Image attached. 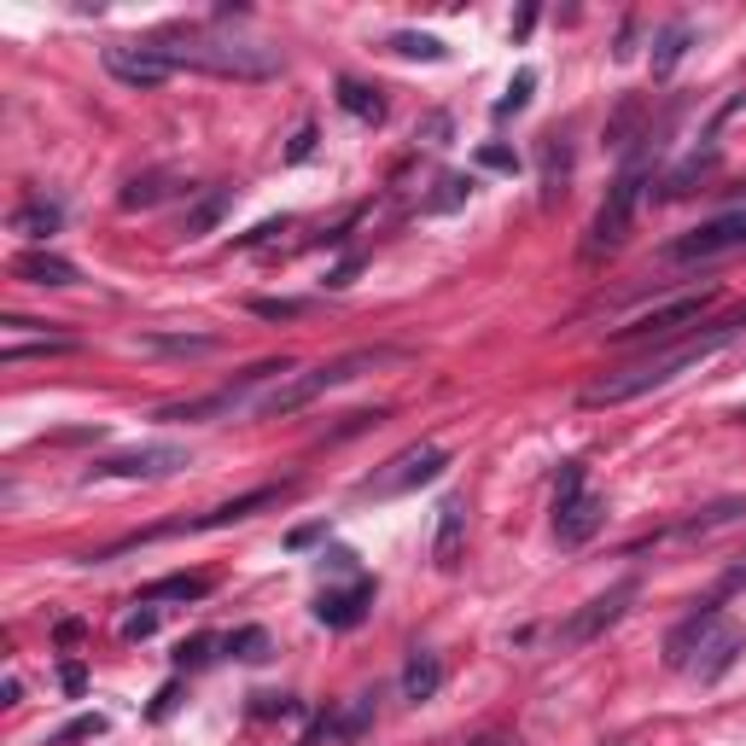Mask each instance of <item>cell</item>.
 Returning <instances> with one entry per match:
<instances>
[{
    "mask_svg": "<svg viewBox=\"0 0 746 746\" xmlns=\"http://www.w3.org/2000/svg\"><path fill=\"white\" fill-rule=\"evenodd\" d=\"M210 595V578H198V571H176V578H158L146 583L134 606H158V601H205Z\"/></svg>",
    "mask_w": 746,
    "mask_h": 746,
    "instance_id": "obj_20",
    "label": "cell"
},
{
    "mask_svg": "<svg viewBox=\"0 0 746 746\" xmlns=\"http://www.w3.org/2000/svg\"><path fill=\"white\" fill-rule=\"evenodd\" d=\"M286 373H292V362H286V356H275V362H257V368H245L240 380L233 385H222V392H210V397H193V402H169V409L158 414V420H216V414H240V409H251L245 402V392L251 385H263V380H286Z\"/></svg>",
    "mask_w": 746,
    "mask_h": 746,
    "instance_id": "obj_8",
    "label": "cell"
},
{
    "mask_svg": "<svg viewBox=\"0 0 746 746\" xmlns=\"http://www.w3.org/2000/svg\"><path fill=\"white\" fill-rule=\"evenodd\" d=\"M82 735H106V718H76V723L59 735V746H64V741H82Z\"/></svg>",
    "mask_w": 746,
    "mask_h": 746,
    "instance_id": "obj_39",
    "label": "cell"
},
{
    "mask_svg": "<svg viewBox=\"0 0 746 746\" xmlns=\"http://www.w3.org/2000/svg\"><path fill=\"white\" fill-rule=\"evenodd\" d=\"M741 653H746V630H741V624H729V618H723L718 630L706 636V648L694 653L688 676H694V683H723V676L741 665Z\"/></svg>",
    "mask_w": 746,
    "mask_h": 746,
    "instance_id": "obj_13",
    "label": "cell"
},
{
    "mask_svg": "<svg viewBox=\"0 0 746 746\" xmlns=\"http://www.w3.org/2000/svg\"><path fill=\"white\" fill-rule=\"evenodd\" d=\"M461 542H467V502L449 496L444 507H437V542H432L437 571H455V560H461Z\"/></svg>",
    "mask_w": 746,
    "mask_h": 746,
    "instance_id": "obj_17",
    "label": "cell"
},
{
    "mask_svg": "<svg viewBox=\"0 0 746 746\" xmlns=\"http://www.w3.org/2000/svg\"><path fill=\"white\" fill-rule=\"evenodd\" d=\"M315 141H321V134H315V123H303V129L292 134V146H286V164H303V158H310V152H315Z\"/></svg>",
    "mask_w": 746,
    "mask_h": 746,
    "instance_id": "obj_35",
    "label": "cell"
},
{
    "mask_svg": "<svg viewBox=\"0 0 746 746\" xmlns=\"http://www.w3.org/2000/svg\"><path fill=\"white\" fill-rule=\"evenodd\" d=\"M636 595H641V583H636V578L613 583L606 595H595L589 606H578V613L560 624V630H554V648H566V653H571V648H589V641H601L624 613H630V601H636Z\"/></svg>",
    "mask_w": 746,
    "mask_h": 746,
    "instance_id": "obj_7",
    "label": "cell"
},
{
    "mask_svg": "<svg viewBox=\"0 0 746 746\" xmlns=\"http://www.w3.org/2000/svg\"><path fill=\"white\" fill-rule=\"evenodd\" d=\"M233 210V186H210L205 198H198L193 210H186V222H181V240H205V233L222 222V216Z\"/></svg>",
    "mask_w": 746,
    "mask_h": 746,
    "instance_id": "obj_22",
    "label": "cell"
},
{
    "mask_svg": "<svg viewBox=\"0 0 746 746\" xmlns=\"http://www.w3.org/2000/svg\"><path fill=\"white\" fill-rule=\"evenodd\" d=\"M397 362H409V350H402V345H368V350L333 356V362H315V368H303V373H286L275 392L251 402V414H298V409H310L315 397H327V392H338V385L362 380V373H373V368H397Z\"/></svg>",
    "mask_w": 746,
    "mask_h": 746,
    "instance_id": "obj_2",
    "label": "cell"
},
{
    "mask_svg": "<svg viewBox=\"0 0 746 746\" xmlns=\"http://www.w3.org/2000/svg\"><path fill=\"white\" fill-rule=\"evenodd\" d=\"M735 589H746V560H741V566H729V571H723V583H718V595H711V601L735 595Z\"/></svg>",
    "mask_w": 746,
    "mask_h": 746,
    "instance_id": "obj_40",
    "label": "cell"
},
{
    "mask_svg": "<svg viewBox=\"0 0 746 746\" xmlns=\"http://www.w3.org/2000/svg\"><path fill=\"white\" fill-rule=\"evenodd\" d=\"M99 64L123 82V88H164L169 76H176V64H169L164 53H158V41H111L106 53H99Z\"/></svg>",
    "mask_w": 746,
    "mask_h": 746,
    "instance_id": "obj_12",
    "label": "cell"
},
{
    "mask_svg": "<svg viewBox=\"0 0 746 746\" xmlns=\"http://www.w3.org/2000/svg\"><path fill=\"white\" fill-rule=\"evenodd\" d=\"M71 350H76V338L47 333L41 345H7V350H0V362H7V368H19V362H36V356H71Z\"/></svg>",
    "mask_w": 746,
    "mask_h": 746,
    "instance_id": "obj_29",
    "label": "cell"
},
{
    "mask_svg": "<svg viewBox=\"0 0 746 746\" xmlns=\"http://www.w3.org/2000/svg\"><path fill=\"white\" fill-rule=\"evenodd\" d=\"M531 88H537V71L525 64V71H519L514 82H507V94L496 99V111H490V117H496V123H507L514 111H525V99H531Z\"/></svg>",
    "mask_w": 746,
    "mask_h": 746,
    "instance_id": "obj_31",
    "label": "cell"
},
{
    "mask_svg": "<svg viewBox=\"0 0 746 746\" xmlns=\"http://www.w3.org/2000/svg\"><path fill=\"white\" fill-rule=\"evenodd\" d=\"M356 268H362V257H350V263H338L333 275H327V286H350L356 280Z\"/></svg>",
    "mask_w": 746,
    "mask_h": 746,
    "instance_id": "obj_42",
    "label": "cell"
},
{
    "mask_svg": "<svg viewBox=\"0 0 746 746\" xmlns=\"http://www.w3.org/2000/svg\"><path fill=\"white\" fill-rule=\"evenodd\" d=\"M222 653H228V659H245V665H263V659L275 653V641H268L263 624H240V630L222 636Z\"/></svg>",
    "mask_w": 746,
    "mask_h": 746,
    "instance_id": "obj_25",
    "label": "cell"
},
{
    "mask_svg": "<svg viewBox=\"0 0 746 746\" xmlns=\"http://www.w3.org/2000/svg\"><path fill=\"white\" fill-rule=\"evenodd\" d=\"M741 333H746V321H741V315H729V321H706V327H694L688 338H676V345H665L659 356H641V362H630V368H618V373H606V380H595V385L583 392V402H589V409L636 402V397L659 392V385L683 380L688 368L711 362V356H718L723 345H735Z\"/></svg>",
    "mask_w": 746,
    "mask_h": 746,
    "instance_id": "obj_1",
    "label": "cell"
},
{
    "mask_svg": "<svg viewBox=\"0 0 746 746\" xmlns=\"http://www.w3.org/2000/svg\"><path fill=\"white\" fill-rule=\"evenodd\" d=\"M479 164H484V169H507V176L519 169V158H514L507 146H484V152H479Z\"/></svg>",
    "mask_w": 746,
    "mask_h": 746,
    "instance_id": "obj_38",
    "label": "cell"
},
{
    "mask_svg": "<svg viewBox=\"0 0 746 746\" xmlns=\"http://www.w3.org/2000/svg\"><path fill=\"white\" fill-rule=\"evenodd\" d=\"M12 275H19L24 286H76L82 268L71 257H59V251H24V257L12 263Z\"/></svg>",
    "mask_w": 746,
    "mask_h": 746,
    "instance_id": "obj_16",
    "label": "cell"
},
{
    "mask_svg": "<svg viewBox=\"0 0 746 746\" xmlns=\"http://www.w3.org/2000/svg\"><path fill=\"white\" fill-rule=\"evenodd\" d=\"M718 624H723V606H718V601H700V606H694V613L665 636V665H671V671H688L694 653L706 648V636L718 630Z\"/></svg>",
    "mask_w": 746,
    "mask_h": 746,
    "instance_id": "obj_15",
    "label": "cell"
},
{
    "mask_svg": "<svg viewBox=\"0 0 746 746\" xmlns=\"http://www.w3.org/2000/svg\"><path fill=\"white\" fill-rule=\"evenodd\" d=\"M437 688H444V659L426 653V648H414L409 665H402V700L426 706V700H437Z\"/></svg>",
    "mask_w": 746,
    "mask_h": 746,
    "instance_id": "obj_18",
    "label": "cell"
},
{
    "mask_svg": "<svg viewBox=\"0 0 746 746\" xmlns=\"http://www.w3.org/2000/svg\"><path fill=\"white\" fill-rule=\"evenodd\" d=\"M385 47H392L397 59H426V64H444L449 59V47L437 41V36H426V29H397Z\"/></svg>",
    "mask_w": 746,
    "mask_h": 746,
    "instance_id": "obj_27",
    "label": "cell"
},
{
    "mask_svg": "<svg viewBox=\"0 0 746 746\" xmlns=\"http://www.w3.org/2000/svg\"><path fill=\"white\" fill-rule=\"evenodd\" d=\"M688 41H694L688 24H665V29H659V36H653V76H671L676 64H683Z\"/></svg>",
    "mask_w": 746,
    "mask_h": 746,
    "instance_id": "obj_26",
    "label": "cell"
},
{
    "mask_svg": "<svg viewBox=\"0 0 746 746\" xmlns=\"http://www.w3.org/2000/svg\"><path fill=\"white\" fill-rule=\"evenodd\" d=\"M321 531H327V525H298V531H292V537H286V542H292V549H310V542H315Z\"/></svg>",
    "mask_w": 746,
    "mask_h": 746,
    "instance_id": "obj_43",
    "label": "cell"
},
{
    "mask_svg": "<svg viewBox=\"0 0 746 746\" xmlns=\"http://www.w3.org/2000/svg\"><path fill=\"white\" fill-rule=\"evenodd\" d=\"M251 711H257V718H298V700H292V694H257V706H251Z\"/></svg>",
    "mask_w": 746,
    "mask_h": 746,
    "instance_id": "obj_34",
    "label": "cell"
},
{
    "mask_svg": "<svg viewBox=\"0 0 746 746\" xmlns=\"http://www.w3.org/2000/svg\"><path fill=\"white\" fill-rule=\"evenodd\" d=\"M158 53L176 71H205V76H228V82H268L286 64L275 47L263 41H222V36H181V41H158Z\"/></svg>",
    "mask_w": 746,
    "mask_h": 746,
    "instance_id": "obj_3",
    "label": "cell"
},
{
    "mask_svg": "<svg viewBox=\"0 0 746 746\" xmlns=\"http://www.w3.org/2000/svg\"><path fill=\"white\" fill-rule=\"evenodd\" d=\"M134 345L158 350V356H210V350H222V338H210V333H141Z\"/></svg>",
    "mask_w": 746,
    "mask_h": 746,
    "instance_id": "obj_23",
    "label": "cell"
},
{
    "mask_svg": "<svg viewBox=\"0 0 746 746\" xmlns=\"http://www.w3.org/2000/svg\"><path fill=\"white\" fill-rule=\"evenodd\" d=\"M711 303H718V286L688 292V298H671V303H659V310H648V315H636V321H624V327H613V338H618V345H641V338H676L683 327H700Z\"/></svg>",
    "mask_w": 746,
    "mask_h": 746,
    "instance_id": "obj_9",
    "label": "cell"
},
{
    "mask_svg": "<svg viewBox=\"0 0 746 746\" xmlns=\"http://www.w3.org/2000/svg\"><path fill=\"white\" fill-rule=\"evenodd\" d=\"M216 648H222V636H193V641H181L176 648V665L181 671H198V665H210Z\"/></svg>",
    "mask_w": 746,
    "mask_h": 746,
    "instance_id": "obj_33",
    "label": "cell"
},
{
    "mask_svg": "<svg viewBox=\"0 0 746 746\" xmlns=\"http://www.w3.org/2000/svg\"><path fill=\"white\" fill-rule=\"evenodd\" d=\"M368 606H373V578L362 571V578H350L345 589H321L315 618L327 624V630H356V624L368 618Z\"/></svg>",
    "mask_w": 746,
    "mask_h": 746,
    "instance_id": "obj_14",
    "label": "cell"
},
{
    "mask_svg": "<svg viewBox=\"0 0 746 746\" xmlns=\"http://www.w3.org/2000/svg\"><path fill=\"white\" fill-rule=\"evenodd\" d=\"M601 525H606V502L583 490V461H566L554 484V542L560 549H583Z\"/></svg>",
    "mask_w": 746,
    "mask_h": 746,
    "instance_id": "obj_4",
    "label": "cell"
},
{
    "mask_svg": "<svg viewBox=\"0 0 746 746\" xmlns=\"http://www.w3.org/2000/svg\"><path fill=\"white\" fill-rule=\"evenodd\" d=\"M176 700H181V688L169 683V688L158 694V700H152V718H169V711H176Z\"/></svg>",
    "mask_w": 746,
    "mask_h": 746,
    "instance_id": "obj_41",
    "label": "cell"
},
{
    "mask_svg": "<svg viewBox=\"0 0 746 746\" xmlns=\"http://www.w3.org/2000/svg\"><path fill=\"white\" fill-rule=\"evenodd\" d=\"M735 251H746V205L676 233L665 245V263H718V257H735Z\"/></svg>",
    "mask_w": 746,
    "mask_h": 746,
    "instance_id": "obj_6",
    "label": "cell"
},
{
    "mask_svg": "<svg viewBox=\"0 0 746 746\" xmlns=\"http://www.w3.org/2000/svg\"><path fill=\"white\" fill-rule=\"evenodd\" d=\"M152 630H158V613H152V606H146V613H129V618H123V636H129V641H141V636H152Z\"/></svg>",
    "mask_w": 746,
    "mask_h": 746,
    "instance_id": "obj_36",
    "label": "cell"
},
{
    "mask_svg": "<svg viewBox=\"0 0 746 746\" xmlns=\"http://www.w3.org/2000/svg\"><path fill=\"white\" fill-rule=\"evenodd\" d=\"M444 467H449V449L414 444V449H402L385 472H373V479L356 484V496H402V490H420V484L444 479Z\"/></svg>",
    "mask_w": 746,
    "mask_h": 746,
    "instance_id": "obj_10",
    "label": "cell"
},
{
    "mask_svg": "<svg viewBox=\"0 0 746 746\" xmlns=\"http://www.w3.org/2000/svg\"><path fill=\"white\" fill-rule=\"evenodd\" d=\"M193 455L181 444H134V449H117V455H99L88 467V484L94 479H169V472H181Z\"/></svg>",
    "mask_w": 746,
    "mask_h": 746,
    "instance_id": "obj_11",
    "label": "cell"
},
{
    "mask_svg": "<svg viewBox=\"0 0 746 746\" xmlns=\"http://www.w3.org/2000/svg\"><path fill=\"white\" fill-rule=\"evenodd\" d=\"M315 303L310 298H251V315H263V321H303Z\"/></svg>",
    "mask_w": 746,
    "mask_h": 746,
    "instance_id": "obj_32",
    "label": "cell"
},
{
    "mask_svg": "<svg viewBox=\"0 0 746 746\" xmlns=\"http://www.w3.org/2000/svg\"><path fill=\"white\" fill-rule=\"evenodd\" d=\"M59 688L64 694H82V688H88V671H82L76 659H64V665H59Z\"/></svg>",
    "mask_w": 746,
    "mask_h": 746,
    "instance_id": "obj_37",
    "label": "cell"
},
{
    "mask_svg": "<svg viewBox=\"0 0 746 746\" xmlns=\"http://www.w3.org/2000/svg\"><path fill=\"white\" fill-rule=\"evenodd\" d=\"M741 519H746V496H723V502L700 507V514H694V519H683L671 537H683V542H700V537L723 531V525H741Z\"/></svg>",
    "mask_w": 746,
    "mask_h": 746,
    "instance_id": "obj_19",
    "label": "cell"
},
{
    "mask_svg": "<svg viewBox=\"0 0 746 746\" xmlns=\"http://www.w3.org/2000/svg\"><path fill=\"white\" fill-rule=\"evenodd\" d=\"M467 198H472V176H437V193L426 198V210L444 216V210H455V205H467Z\"/></svg>",
    "mask_w": 746,
    "mask_h": 746,
    "instance_id": "obj_30",
    "label": "cell"
},
{
    "mask_svg": "<svg viewBox=\"0 0 746 746\" xmlns=\"http://www.w3.org/2000/svg\"><path fill=\"white\" fill-rule=\"evenodd\" d=\"M338 106H345L350 117H362V123H380L385 117V99H380V88H368V82H338Z\"/></svg>",
    "mask_w": 746,
    "mask_h": 746,
    "instance_id": "obj_28",
    "label": "cell"
},
{
    "mask_svg": "<svg viewBox=\"0 0 746 746\" xmlns=\"http://www.w3.org/2000/svg\"><path fill=\"white\" fill-rule=\"evenodd\" d=\"M12 233H24V240H53V233L64 228V210L59 205H47V198H29V205L12 210Z\"/></svg>",
    "mask_w": 746,
    "mask_h": 746,
    "instance_id": "obj_21",
    "label": "cell"
},
{
    "mask_svg": "<svg viewBox=\"0 0 746 746\" xmlns=\"http://www.w3.org/2000/svg\"><path fill=\"white\" fill-rule=\"evenodd\" d=\"M169 181H176L169 169H146V176H134L123 193H117V205L123 210H152L158 198H169Z\"/></svg>",
    "mask_w": 746,
    "mask_h": 746,
    "instance_id": "obj_24",
    "label": "cell"
},
{
    "mask_svg": "<svg viewBox=\"0 0 746 746\" xmlns=\"http://www.w3.org/2000/svg\"><path fill=\"white\" fill-rule=\"evenodd\" d=\"M641 193H648V164L630 158V164L618 169V181L606 186L595 222H589V251H618L624 245V233H630L636 210H641Z\"/></svg>",
    "mask_w": 746,
    "mask_h": 746,
    "instance_id": "obj_5",
    "label": "cell"
}]
</instances>
